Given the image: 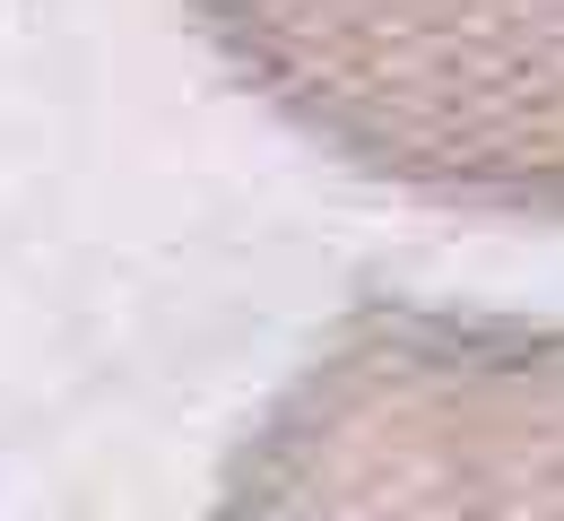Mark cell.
Masks as SVG:
<instances>
[{
	"instance_id": "cell-2",
	"label": "cell",
	"mask_w": 564,
	"mask_h": 521,
	"mask_svg": "<svg viewBox=\"0 0 564 521\" xmlns=\"http://www.w3.org/2000/svg\"><path fill=\"white\" fill-rule=\"evenodd\" d=\"M295 140L469 218L564 226V0H183Z\"/></svg>"
},
{
	"instance_id": "cell-1",
	"label": "cell",
	"mask_w": 564,
	"mask_h": 521,
	"mask_svg": "<svg viewBox=\"0 0 564 521\" xmlns=\"http://www.w3.org/2000/svg\"><path fill=\"white\" fill-rule=\"evenodd\" d=\"M209 521H564V322L356 296L235 435Z\"/></svg>"
}]
</instances>
